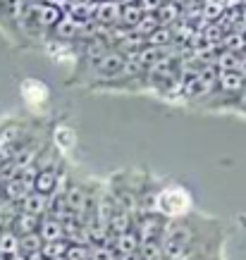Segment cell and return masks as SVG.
Masks as SVG:
<instances>
[{"mask_svg":"<svg viewBox=\"0 0 246 260\" xmlns=\"http://www.w3.org/2000/svg\"><path fill=\"white\" fill-rule=\"evenodd\" d=\"M189 210H191V196L184 186H165L163 191H158V196L153 198V213H158L167 222L182 220Z\"/></svg>","mask_w":246,"mask_h":260,"instance_id":"6da1fadb","label":"cell"},{"mask_svg":"<svg viewBox=\"0 0 246 260\" xmlns=\"http://www.w3.org/2000/svg\"><path fill=\"white\" fill-rule=\"evenodd\" d=\"M167 220L160 217L158 213H146L139 215L134 220V232L141 244H148V241H160L163 239V232H165Z\"/></svg>","mask_w":246,"mask_h":260,"instance_id":"7a4b0ae2","label":"cell"},{"mask_svg":"<svg viewBox=\"0 0 246 260\" xmlns=\"http://www.w3.org/2000/svg\"><path fill=\"white\" fill-rule=\"evenodd\" d=\"M125 70H127V53L122 50H110L101 60H96V74L101 77H117Z\"/></svg>","mask_w":246,"mask_h":260,"instance_id":"3957f363","label":"cell"},{"mask_svg":"<svg viewBox=\"0 0 246 260\" xmlns=\"http://www.w3.org/2000/svg\"><path fill=\"white\" fill-rule=\"evenodd\" d=\"M94 19L101 26H115L117 22H122V3L119 0H101V3H96Z\"/></svg>","mask_w":246,"mask_h":260,"instance_id":"277c9868","label":"cell"},{"mask_svg":"<svg viewBox=\"0 0 246 260\" xmlns=\"http://www.w3.org/2000/svg\"><path fill=\"white\" fill-rule=\"evenodd\" d=\"M39 237L43 244H53V241H65V224L55 217H41V224H39Z\"/></svg>","mask_w":246,"mask_h":260,"instance_id":"5b68a950","label":"cell"},{"mask_svg":"<svg viewBox=\"0 0 246 260\" xmlns=\"http://www.w3.org/2000/svg\"><path fill=\"white\" fill-rule=\"evenodd\" d=\"M22 98L29 105H43L48 101V86L39 79H26L22 81V88H19Z\"/></svg>","mask_w":246,"mask_h":260,"instance_id":"8992f818","label":"cell"},{"mask_svg":"<svg viewBox=\"0 0 246 260\" xmlns=\"http://www.w3.org/2000/svg\"><path fill=\"white\" fill-rule=\"evenodd\" d=\"M57 184H60V174H57L55 167H46V170H39L36 179H34V191H39L43 196H53L57 191Z\"/></svg>","mask_w":246,"mask_h":260,"instance_id":"52a82bcc","label":"cell"},{"mask_svg":"<svg viewBox=\"0 0 246 260\" xmlns=\"http://www.w3.org/2000/svg\"><path fill=\"white\" fill-rule=\"evenodd\" d=\"M19 208H22V213H29V215H34V217L48 215L50 213V196H43L39 191H32V193L19 203Z\"/></svg>","mask_w":246,"mask_h":260,"instance_id":"ba28073f","label":"cell"},{"mask_svg":"<svg viewBox=\"0 0 246 260\" xmlns=\"http://www.w3.org/2000/svg\"><path fill=\"white\" fill-rule=\"evenodd\" d=\"M39 224H41V217H34L29 213H19L12 217V232L17 237H26V234H39Z\"/></svg>","mask_w":246,"mask_h":260,"instance_id":"9c48e42d","label":"cell"},{"mask_svg":"<svg viewBox=\"0 0 246 260\" xmlns=\"http://www.w3.org/2000/svg\"><path fill=\"white\" fill-rule=\"evenodd\" d=\"M81 26H84L81 19H77V17L70 15V12H65L63 19H60L57 26H55V36L57 39H63V41H70V39H74V36H79Z\"/></svg>","mask_w":246,"mask_h":260,"instance_id":"30bf717a","label":"cell"},{"mask_svg":"<svg viewBox=\"0 0 246 260\" xmlns=\"http://www.w3.org/2000/svg\"><path fill=\"white\" fill-rule=\"evenodd\" d=\"M63 10L57 8V5H53V3H41V5H36V24H41V26H53L55 29L57 22L63 19Z\"/></svg>","mask_w":246,"mask_h":260,"instance_id":"8fae6325","label":"cell"},{"mask_svg":"<svg viewBox=\"0 0 246 260\" xmlns=\"http://www.w3.org/2000/svg\"><path fill=\"white\" fill-rule=\"evenodd\" d=\"M139 246H141V241H139V237H136L134 229L127 232V234H117V237L112 239V251L117 253V258L129 255V253H136L139 251Z\"/></svg>","mask_w":246,"mask_h":260,"instance_id":"7c38bea8","label":"cell"},{"mask_svg":"<svg viewBox=\"0 0 246 260\" xmlns=\"http://www.w3.org/2000/svg\"><path fill=\"white\" fill-rule=\"evenodd\" d=\"M108 227H110L112 237H117V234H127L134 229V215L127 213V210H117V215L108 222Z\"/></svg>","mask_w":246,"mask_h":260,"instance_id":"4fadbf2b","label":"cell"},{"mask_svg":"<svg viewBox=\"0 0 246 260\" xmlns=\"http://www.w3.org/2000/svg\"><path fill=\"white\" fill-rule=\"evenodd\" d=\"M19 253V237H17L12 229L0 232V255L3 258H12Z\"/></svg>","mask_w":246,"mask_h":260,"instance_id":"5bb4252c","label":"cell"},{"mask_svg":"<svg viewBox=\"0 0 246 260\" xmlns=\"http://www.w3.org/2000/svg\"><path fill=\"white\" fill-rule=\"evenodd\" d=\"M41 248H43V241H41L39 234H26V237H19V253L26 255V258L41 255Z\"/></svg>","mask_w":246,"mask_h":260,"instance_id":"9a60e30c","label":"cell"},{"mask_svg":"<svg viewBox=\"0 0 246 260\" xmlns=\"http://www.w3.org/2000/svg\"><path fill=\"white\" fill-rule=\"evenodd\" d=\"M218 86L223 88V91H241L244 88V77L239 74V72H223V74H218Z\"/></svg>","mask_w":246,"mask_h":260,"instance_id":"2e32d148","label":"cell"},{"mask_svg":"<svg viewBox=\"0 0 246 260\" xmlns=\"http://www.w3.org/2000/svg\"><path fill=\"white\" fill-rule=\"evenodd\" d=\"M160 26H163V24H160L158 15H143V17H141V22L136 24L132 31H134L136 36H141V39H148V36H151L153 31H158Z\"/></svg>","mask_w":246,"mask_h":260,"instance_id":"e0dca14e","label":"cell"},{"mask_svg":"<svg viewBox=\"0 0 246 260\" xmlns=\"http://www.w3.org/2000/svg\"><path fill=\"white\" fill-rule=\"evenodd\" d=\"M70 244L67 241H53V244H43L41 248V258L43 260H65V253H67Z\"/></svg>","mask_w":246,"mask_h":260,"instance_id":"ac0fdd59","label":"cell"},{"mask_svg":"<svg viewBox=\"0 0 246 260\" xmlns=\"http://www.w3.org/2000/svg\"><path fill=\"white\" fill-rule=\"evenodd\" d=\"M172 36H175V31H172L170 26H160L158 31H153L151 36L146 39V43H148L151 48H158L160 50V48H165V46L172 43Z\"/></svg>","mask_w":246,"mask_h":260,"instance_id":"d6986e66","label":"cell"},{"mask_svg":"<svg viewBox=\"0 0 246 260\" xmlns=\"http://www.w3.org/2000/svg\"><path fill=\"white\" fill-rule=\"evenodd\" d=\"M53 143H55L60 150H70L72 146H74V132H72L70 126H55Z\"/></svg>","mask_w":246,"mask_h":260,"instance_id":"ffe728a7","label":"cell"},{"mask_svg":"<svg viewBox=\"0 0 246 260\" xmlns=\"http://www.w3.org/2000/svg\"><path fill=\"white\" fill-rule=\"evenodd\" d=\"M141 17H143L141 5H122V24L127 29H134L136 24L141 22Z\"/></svg>","mask_w":246,"mask_h":260,"instance_id":"44dd1931","label":"cell"},{"mask_svg":"<svg viewBox=\"0 0 246 260\" xmlns=\"http://www.w3.org/2000/svg\"><path fill=\"white\" fill-rule=\"evenodd\" d=\"M139 253H141L143 260H167L160 241H148V244H141V246H139Z\"/></svg>","mask_w":246,"mask_h":260,"instance_id":"7402d4cb","label":"cell"},{"mask_svg":"<svg viewBox=\"0 0 246 260\" xmlns=\"http://www.w3.org/2000/svg\"><path fill=\"white\" fill-rule=\"evenodd\" d=\"M177 17H179V5H177V3H165V5L158 10V19L163 26H170Z\"/></svg>","mask_w":246,"mask_h":260,"instance_id":"603a6c76","label":"cell"},{"mask_svg":"<svg viewBox=\"0 0 246 260\" xmlns=\"http://www.w3.org/2000/svg\"><path fill=\"white\" fill-rule=\"evenodd\" d=\"M65 260H91V246H81V244H70Z\"/></svg>","mask_w":246,"mask_h":260,"instance_id":"cb8c5ba5","label":"cell"},{"mask_svg":"<svg viewBox=\"0 0 246 260\" xmlns=\"http://www.w3.org/2000/svg\"><path fill=\"white\" fill-rule=\"evenodd\" d=\"M91 260H117L112 246H91Z\"/></svg>","mask_w":246,"mask_h":260,"instance_id":"d4e9b609","label":"cell"},{"mask_svg":"<svg viewBox=\"0 0 246 260\" xmlns=\"http://www.w3.org/2000/svg\"><path fill=\"white\" fill-rule=\"evenodd\" d=\"M48 53L55 57V60H65V57H72V48L67 43H50Z\"/></svg>","mask_w":246,"mask_h":260,"instance_id":"484cf974","label":"cell"},{"mask_svg":"<svg viewBox=\"0 0 246 260\" xmlns=\"http://www.w3.org/2000/svg\"><path fill=\"white\" fill-rule=\"evenodd\" d=\"M117 260H143V258H141V253L136 251V253H129V255H122V258H117Z\"/></svg>","mask_w":246,"mask_h":260,"instance_id":"4316f807","label":"cell"},{"mask_svg":"<svg viewBox=\"0 0 246 260\" xmlns=\"http://www.w3.org/2000/svg\"><path fill=\"white\" fill-rule=\"evenodd\" d=\"M239 105H241V108H244V110H246V93L241 95V101H239Z\"/></svg>","mask_w":246,"mask_h":260,"instance_id":"83f0119b","label":"cell"},{"mask_svg":"<svg viewBox=\"0 0 246 260\" xmlns=\"http://www.w3.org/2000/svg\"><path fill=\"white\" fill-rule=\"evenodd\" d=\"M119 3H122V0H119Z\"/></svg>","mask_w":246,"mask_h":260,"instance_id":"f1b7e54d","label":"cell"}]
</instances>
